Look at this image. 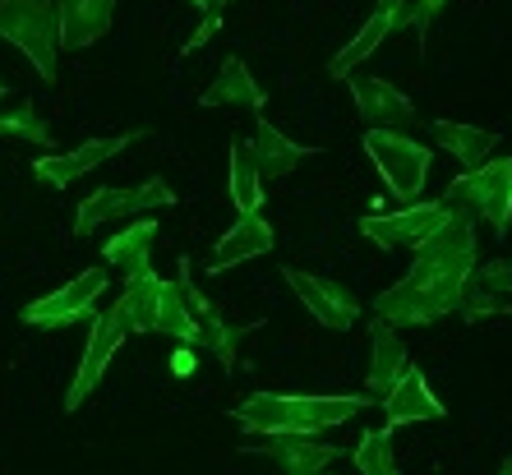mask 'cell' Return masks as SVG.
<instances>
[{
    "label": "cell",
    "instance_id": "1",
    "mask_svg": "<svg viewBox=\"0 0 512 475\" xmlns=\"http://www.w3.org/2000/svg\"><path fill=\"white\" fill-rule=\"evenodd\" d=\"M411 268L402 282H393L374 300V314L393 328H420V323H439L443 314H457L466 291V277L476 268V217L457 213L453 222L434 231V236L411 250Z\"/></svg>",
    "mask_w": 512,
    "mask_h": 475
},
{
    "label": "cell",
    "instance_id": "2",
    "mask_svg": "<svg viewBox=\"0 0 512 475\" xmlns=\"http://www.w3.org/2000/svg\"><path fill=\"white\" fill-rule=\"evenodd\" d=\"M370 406L365 392H346V397H291V392H254L231 411L245 434L259 439H314L323 429H337L356 420Z\"/></svg>",
    "mask_w": 512,
    "mask_h": 475
},
{
    "label": "cell",
    "instance_id": "3",
    "mask_svg": "<svg viewBox=\"0 0 512 475\" xmlns=\"http://www.w3.org/2000/svg\"><path fill=\"white\" fill-rule=\"evenodd\" d=\"M0 37L28 56L42 79H56L60 65V0H0Z\"/></svg>",
    "mask_w": 512,
    "mask_h": 475
},
{
    "label": "cell",
    "instance_id": "4",
    "mask_svg": "<svg viewBox=\"0 0 512 475\" xmlns=\"http://www.w3.org/2000/svg\"><path fill=\"white\" fill-rule=\"evenodd\" d=\"M443 203L462 208L476 222H489L494 236L503 240L512 226V157H489L480 171H462L443 190Z\"/></svg>",
    "mask_w": 512,
    "mask_h": 475
},
{
    "label": "cell",
    "instance_id": "5",
    "mask_svg": "<svg viewBox=\"0 0 512 475\" xmlns=\"http://www.w3.org/2000/svg\"><path fill=\"white\" fill-rule=\"evenodd\" d=\"M360 148L370 153V162L379 167L383 185L393 190V199L402 203V208L420 203V194H425V180H429V162H434V153H429L425 143H416L411 134L365 130Z\"/></svg>",
    "mask_w": 512,
    "mask_h": 475
},
{
    "label": "cell",
    "instance_id": "6",
    "mask_svg": "<svg viewBox=\"0 0 512 475\" xmlns=\"http://www.w3.org/2000/svg\"><path fill=\"white\" fill-rule=\"evenodd\" d=\"M130 333H134V323H130V314H125V305H120V300H111V309H102V314L93 319L88 351H84V360H79V369H74L70 388H65V411H70V416L97 392L102 374L111 369V356L125 346V337H130Z\"/></svg>",
    "mask_w": 512,
    "mask_h": 475
},
{
    "label": "cell",
    "instance_id": "7",
    "mask_svg": "<svg viewBox=\"0 0 512 475\" xmlns=\"http://www.w3.org/2000/svg\"><path fill=\"white\" fill-rule=\"evenodd\" d=\"M176 203V190H171L162 176H148L143 185H107V190L88 194L74 213V236H93L102 222H125V217H139V213H153V208H171Z\"/></svg>",
    "mask_w": 512,
    "mask_h": 475
},
{
    "label": "cell",
    "instance_id": "8",
    "mask_svg": "<svg viewBox=\"0 0 512 475\" xmlns=\"http://www.w3.org/2000/svg\"><path fill=\"white\" fill-rule=\"evenodd\" d=\"M462 213V208H453V203H411V208H402V213H370L360 217V236L374 240L379 250H420L434 231H443V226L453 222V217Z\"/></svg>",
    "mask_w": 512,
    "mask_h": 475
},
{
    "label": "cell",
    "instance_id": "9",
    "mask_svg": "<svg viewBox=\"0 0 512 475\" xmlns=\"http://www.w3.org/2000/svg\"><path fill=\"white\" fill-rule=\"evenodd\" d=\"M102 296H107V268H84L74 282L56 286L51 296H37L33 305H24V323L28 328H65L74 319H88Z\"/></svg>",
    "mask_w": 512,
    "mask_h": 475
},
{
    "label": "cell",
    "instance_id": "10",
    "mask_svg": "<svg viewBox=\"0 0 512 475\" xmlns=\"http://www.w3.org/2000/svg\"><path fill=\"white\" fill-rule=\"evenodd\" d=\"M286 286L296 291V300L314 314V323L333 328V333H351L360 319V300L351 296V286L333 282V277H314V273H300V268H282Z\"/></svg>",
    "mask_w": 512,
    "mask_h": 475
},
{
    "label": "cell",
    "instance_id": "11",
    "mask_svg": "<svg viewBox=\"0 0 512 475\" xmlns=\"http://www.w3.org/2000/svg\"><path fill=\"white\" fill-rule=\"evenodd\" d=\"M346 84H351V102H356L365 130L406 134L411 125H416V107H411V97L397 93L388 79H379V74H351Z\"/></svg>",
    "mask_w": 512,
    "mask_h": 475
},
{
    "label": "cell",
    "instance_id": "12",
    "mask_svg": "<svg viewBox=\"0 0 512 475\" xmlns=\"http://www.w3.org/2000/svg\"><path fill=\"white\" fill-rule=\"evenodd\" d=\"M134 139H139V130L116 134V139H88V143H79L74 153H42L33 162V176L42 180V185H51V190H65V185H74L79 176L97 171L102 162H111L120 148H130Z\"/></svg>",
    "mask_w": 512,
    "mask_h": 475
},
{
    "label": "cell",
    "instance_id": "13",
    "mask_svg": "<svg viewBox=\"0 0 512 475\" xmlns=\"http://www.w3.org/2000/svg\"><path fill=\"white\" fill-rule=\"evenodd\" d=\"M457 314L471 319V323L489 319V314H512V263L508 259L476 263L471 277H466V291H462Z\"/></svg>",
    "mask_w": 512,
    "mask_h": 475
},
{
    "label": "cell",
    "instance_id": "14",
    "mask_svg": "<svg viewBox=\"0 0 512 475\" xmlns=\"http://www.w3.org/2000/svg\"><path fill=\"white\" fill-rule=\"evenodd\" d=\"M383 420H388V429H397V425H420V420H443V411L448 406L429 392V383H425V374H420L416 365H406L402 369V379L393 383V392L383 397Z\"/></svg>",
    "mask_w": 512,
    "mask_h": 475
},
{
    "label": "cell",
    "instance_id": "15",
    "mask_svg": "<svg viewBox=\"0 0 512 475\" xmlns=\"http://www.w3.org/2000/svg\"><path fill=\"white\" fill-rule=\"evenodd\" d=\"M250 452L268 457L282 475H323L342 457L337 443H310V439H263V443H250Z\"/></svg>",
    "mask_w": 512,
    "mask_h": 475
},
{
    "label": "cell",
    "instance_id": "16",
    "mask_svg": "<svg viewBox=\"0 0 512 475\" xmlns=\"http://www.w3.org/2000/svg\"><path fill=\"white\" fill-rule=\"evenodd\" d=\"M411 365L406 360V342L393 333V323L374 319L370 323V369H365V388H370V397H388L393 392V383L402 379V369Z\"/></svg>",
    "mask_w": 512,
    "mask_h": 475
},
{
    "label": "cell",
    "instance_id": "17",
    "mask_svg": "<svg viewBox=\"0 0 512 475\" xmlns=\"http://www.w3.org/2000/svg\"><path fill=\"white\" fill-rule=\"evenodd\" d=\"M199 102H203V107H245V111H254V116H259V111H263V88L254 84V74H250V65H245V60L227 56V60H222V70H217V79L199 93Z\"/></svg>",
    "mask_w": 512,
    "mask_h": 475
},
{
    "label": "cell",
    "instance_id": "18",
    "mask_svg": "<svg viewBox=\"0 0 512 475\" xmlns=\"http://www.w3.org/2000/svg\"><path fill=\"white\" fill-rule=\"evenodd\" d=\"M268 250H273V226L263 222V213L240 217L227 236L213 245V273H227V268H236L245 259H259Z\"/></svg>",
    "mask_w": 512,
    "mask_h": 475
},
{
    "label": "cell",
    "instance_id": "19",
    "mask_svg": "<svg viewBox=\"0 0 512 475\" xmlns=\"http://www.w3.org/2000/svg\"><path fill=\"white\" fill-rule=\"evenodd\" d=\"M388 37H397L393 33V0H374V10H370V19H365V28H360V33L351 37L342 51H337L333 65H328V74H333V79H351L360 60L370 56V51H379Z\"/></svg>",
    "mask_w": 512,
    "mask_h": 475
},
{
    "label": "cell",
    "instance_id": "20",
    "mask_svg": "<svg viewBox=\"0 0 512 475\" xmlns=\"http://www.w3.org/2000/svg\"><path fill=\"white\" fill-rule=\"evenodd\" d=\"M116 19V0H60V37L65 47H93Z\"/></svg>",
    "mask_w": 512,
    "mask_h": 475
},
{
    "label": "cell",
    "instance_id": "21",
    "mask_svg": "<svg viewBox=\"0 0 512 475\" xmlns=\"http://www.w3.org/2000/svg\"><path fill=\"white\" fill-rule=\"evenodd\" d=\"M153 240H157L153 217H148V222H130L125 231H116V236L102 245V259H107L116 273H125V277L148 273V268H153Z\"/></svg>",
    "mask_w": 512,
    "mask_h": 475
},
{
    "label": "cell",
    "instance_id": "22",
    "mask_svg": "<svg viewBox=\"0 0 512 475\" xmlns=\"http://www.w3.org/2000/svg\"><path fill=\"white\" fill-rule=\"evenodd\" d=\"M310 153H319V148H305V143L286 139L273 120L259 116V130H254V157H259V176L263 180H282L286 171H296L300 157H310Z\"/></svg>",
    "mask_w": 512,
    "mask_h": 475
},
{
    "label": "cell",
    "instance_id": "23",
    "mask_svg": "<svg viewBox=\"0 0 512 475\" xmlns=\"http://www.w3.org/2000/svg\"><path fill=\"white\" fill-rule=\"evenodd\" d=\"M434 139L462 162V171H480L489 153L499 148V134L480 130V125H457V120H434Z\"/></svg>",
    "mask_w": 512,
    "mask_h": 475
},
{
    "label": "cell",
    "instance_id": "24",
    "mask_svg": "<svg viewBox=\"0 0 512 475\" xmlns=\"http://www.w3.org/2000/svg\"><path fill=\"white\" fill-rule=\"evenodd\" d=\"M231 203L240 217L263 213V176L259 157H254V139H231Z\"/></svg>",
    "mask_w": 512,
    "mask_h": 475
},
{
    "label": "cell",
    "instance_id": "25",
    "mask_svg": "<svg viewBox=\"0 0 512 475\" xmlns=\"http://www.w3.org/2000/svg\"><path fill=\"white\" fill-rule=\"evenodd\" d=\"M162 291H167V282L148 268V273H134L125 277V286H120V305H125V314H130L134 333H157V309H162Z\"/></svg>",
    "mask_w": 512,
    "mask_h": 475
},
{
    "label": "cell",
    "instance_id": "26",
    "mask_svg": "<svg viewBox=\"0 0 512 475\" xmlns=\"http://www.w3.org/2000/svg\"><path fill=\"white\" fill-rule=\"evenodd\" d=\"M351 462H356L360 475H397V448H393V429H365L351 452Z\"/></svg>",
    "mask_w": 512,
    "mask_h": 475
},
{
    "label": "cell",
    "instance_id": "27",
    "mask_svg": "<svg viewBox=\"0 0 512 475\" xmlns=\"http://www.w3.org/2000/svg\"><path fill=\"white\" fill-rule=\"evenodd\" d=\"M203 337H208V351H213L217 360H222V369H231L236 365V356H240V342H245V337L250 333H259V328H236V323H227L222 319V314H217V309H208V314H203Z\"/></svg>",
    "mask_w": 512,
    "mask_h": 475
},
{
    "label": "cell",
    "instance_id": "28",
    "mask_svg": "<svg viewBox=\"0 0 512 475\" xmlns=\"http://www.w3.org/2000/svg\"><path fill=\"white\" fill-rule=\"evenodd\" d=\"M0 134H10V139H24V143H37V148H56V139H51V125L42 116H37L33 102H19V107L0 111Z\"/></svg>",
    "mask_w": 512,
    "mask_h": 475
},
{
    "label": "cell",
    "instance_id": "29",
    "mask_svg": "<svg viewBox=\"0 0 512 475\" xmlns=\"http://www.w3.org/2000/svg\"><path fill=\"white\" fill-rule=\"evenodd\" d=\"M217 28H222V10H208V14H203V24L194 28L190 37H185V47H180V56H194V51H199V47H208V42H213V33H217Z\"/></svg>",
    "mask_w": 512,
    "mask_h": 475
},
{
    "label": "cell",
    "instance_id": "30",
    "mask_svg": "<svg viewBox=\"0 0 512 475\" xmlns=\"http://www.w3.org/2000/svg\"><path fill=\"white\" fill-rule=\"evenodd\" d=\"M443 5H448V0H416V33H420V37L429 33V24L439 19Z\"/></svg>",
    "mask_w": 512,
    "mask_h": 475
},
{
    "label": "cell",
    "instance_id": "31",
    "mask_svg": "<svg viewBox=\"0 0 512 475\" xmlns=\"http://www.w3.org/2000/svg\"><path fill=\"white\" fill-rule=\"evenodd\" d=\"M194 369H199L194 351H190V346H176V351H171V374H176V379H190Z\"/></svg>",
    "mask_w": 512,
    "mask_h": 475
},
{
    "label": "cell",
    "instance_id": "32",
    "mask_svg": "<svg viewBox=\"0 0 512 475\" xmlns=\"http://www.w3.org/2000/svg\"><path fill=\"white\" fill-rule=\"evenodd\" d=\"M194 5H199V10H222L227 0H194Z\"/></svg>",
    "mask_w": 512,
    "mask_h": 475
},
{
    "label": "cell",
    "instance_id": "33",
    "mask_svg": "<svg viewBox=\"0 0 512 475\" xmlns=\"http://www.w3.org/2000/svg\"><path fill=\"white\" fill-rule=\"evenodd\" d=\"M499 475H512V452H508V462H503V471Z\"/></svg>",
    "mask_w": 512,
    "mask_h": 475
},
{
    "label": "cell",
    "instance_id": "34",
    "mask_svg": "<svg viewBox=\"0 0 512 475\" xmlns=\"http://www.w3.org/2000/svg\"><path fill=\"white\" fill-rule=\"evenodd\" d=\"M0 97H5V79H0Z\"/></svg>",
    "mask_w": 512,
    "mask_h": 475
}]
</instances>
